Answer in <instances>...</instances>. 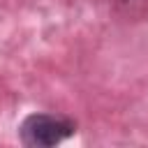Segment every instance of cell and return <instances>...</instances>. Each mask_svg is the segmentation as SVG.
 Instances as JSON below:
<instances>
[{
  "label": "cell",
  "mask_w": 148,
  "mask_h": 148,
  "mask_svg": "<svg viewBox=\"0 0 148 148\" xmlns=\"http://www.w3.org/2000/svg\"><path fill=\"white\" fill-rule=\"evenodd\" d=\"M74 132H76V125L69 118L53 116V113H30L18 127L21 143H25L30 148L58 146L60 141L69 139Z\"/></svg>",
  "instance_id": "1"
}]
</instances>
